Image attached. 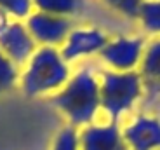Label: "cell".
I'll list each match as a JSON object with an SVG mask.
<instances>
[{
	"label": "cell",
	"mask_w": 160,
	"mask_h": 150,
	"mask_svg": "<svg viewBox=\"0 0 160 150\" xmlns=\"http://www.w3.org/2000/svg\"><path fill=\"white\" fill-rule=\"evenodd\" d=\"M52 105L75 129L94 124L101 110L99 72H96L92 65L80 66L72 73L63 89L52 96Z\"/></svg>",
	"instance_id": "cell-1"
},
{
	"label": "cell",
	"mask_w": 160,
	"mask_h": 150,
	"mask_svg": "<svg viewBox=\"0 0 160 150\" xmlns=\"http://www.w3.org/2000/svg\"><path fill=\"white\" fill-rule=\"evenodd\" d=\"M72 73L70 63L64 61L59 49L38 47L21 72L19 87L23 94L30 98L45 94L54 96L66 85Z\"/></svg>",
	"instance_id": "cell-2"
},
{
	"label": "cell",
	"mask_w": 160,
	"mask_h": 150,
	"mask_svg": "<svg viewBox=\"0 0 160 150\" xmlns=\"http://www.w3.org/2000/svg\"><path fill=\"white\" fill-rule=\"evenodd\" d=\"M101 110L110 122L118 124L122 117L131 114L143 96V77L139 72H99Z\"/></svg>",
	"instance_id": "cell-3"
},
{
	"label": "cell",
	"mask_w": 160,
	"mask_h": 150,
	"mask_svg": "<svg viewBox=\"0 0 160 150\" xmlns=\"http://www.w3.org/2000/svg\"><path fill=\"white\" fill-rule=\"evenodd\" d=\"M144 44L141 37H115L99 53V59L112 72H138Z\"/></svg>",
	"instance_id": "cell-4"
},
{
	"label": "cell",
	"mask_w": 160,
	"mask_h": 150,
	"mask_svg": "<svg viewBox=\"0 0 160 150\" xmlns=\"http://www.w3.org/2000/svg\"><path fill=\"white\" fill-rule=\"evenodd\" d=\"M24 24L38 47L61 49L64 40L68 39L70 32L73 30L72 18L54 16V14L40 11H33L24 19Z\"/></svg>",
	"instance_id": "cell-5"
},
{
	"label": "cell",
	"mask_w": 160,
	"mask_h": 150,
	"mask_svg": "<svg viewBox=\"0 0 160 150\" xmlns=\"http://www.w3.org/2000/svg\"><path fill=\"white\" fill-rule=\"evenodd\" d=\"M108 40V33L101 28H94V26L73 28L64 44L61 45L59 53L66 63H75L78 59H85L91 56H99Z\"/></svg>",
	"instance_id": "cell-6"
},
{
	"label": "cell",
	"mask_w": 160,
	"mask_h": 150,
	"mask_svg": "<svg viewBox=\"0 0 160 150\" xmlns=\"http://www.w3.org/2000/svg\"><path fill=\"white\" fill-rule=\"evenodd\" d=\"M127 150H160V117L138 114L122 127Z\"/></svg>",
	"instance_id": "cell-7"
},
{
	"label": "cell",
	"mask_w": 160,
	"mask_h": 150,
	"mask_svg": "<svg viewBox=\"0 0 160 150\" xmlns=\"http://www.w3.org/2000/svg\"><path fill=\"white\" fill-rule=\"evenodd\" d=\"M0 49L16 66L24 68L38 45L30 35L24 21H12L7 30L0 35Z\"/></svg>",
	"instance_id": "cell-8"
},
{
	"label": "cell",
	"mask_w": 160,
	"mask_h": 150,
	"mask_svg": "<svg viewBox=\"0 0 160 150\" xmlns=\"http://www.w3.org/2000/svg\"><path fill=\"white\" fill-rule=\"evenodd\" d=\"M78 143L80 150H127L120 126L110 121L78 129Z\"/></svg>",
	"instance_id": "cell-9"
},
{
	"label": "cell",
	"mask_w": 160,
	"mask_h": 150,
	"mask_svg": "<svg viewBox=\"0 0 160 150\" xmlns=\"http://www.w3.org/2000/svg\"><path fill=\"white\" fill-rule=\"evenodd\" d=\"M139 75L144 80L160 84V37H153L144 44L141 65L138 68Z\"/></svg>",
	"instance_id": "cell-10"
},
{
	"label": "cell",
	"mask_w": 160,
	"mask_h": 150,
	"mask_svg": "<svg viewBox=\"0 0 160 150\" xmlns=\"http://www.w3.org/2000/svg\"><path fill=\"white\" fill-rule=\"evenodd\" d=\"M84 5L85 0H33L35 11L63 18H72L73 14H78Z\"/></svg>",
	"instance_id": "cell-11"
},
{
	"label": "cell",
	"mask_w": 160,
	"mask_h": 150,
	"mask_svg": "<svg viewBox=\"0 0 160 150\" xmlns=\"http://www.w3.org/2000/svg\"><path fill=\"white\" fill-rule=\"evenodd\" d=\"M138 19L146 33L160 37V0H143Z\"/></svg>",
	"instance_id": "cell-12"
},
{
	"label": "cell",
	"mask_w": 160,
	"mask_h": 150,
	"mask_svg": "<svg viewBox=\"0 0 160 150\" xmlns=\"http://www.w3.org/2000/svg\"><path fill=\"white\" fill-rule=\"evenodd\" d=\"M19 66L14 65L0 49V93H5V91L12 89L16 84H19Z\"/></svg>",
	"instance_id": "cell-13"
},
{
	"label": "cell",
	"mask_w": 160,
	"mask_h": 150,
	"mask_svg": "<svg viewBox=\"0 0 160 150\" xmlns=\"http://www.w3.org/2000/svg\"><path fill=\"white\" fill-rule=\"evenodd\" d=\"M0 9L7 12L12 21H24L35 11L33 0H0Z\"/></svg>",
	"instance_id": "cell-14"
},
{
	"label": "cell",
	"mask_w": 160,
	"mask_h": 150,
	"mask_svg": "<svg viewBox=\"0 0 160 150\" xmlns=\"http://www.w3.org/2000/svg\"><path fill=\"white\" fill-rule=\"evenodd\" d=\"M52 150H80L78 143V129L68 126H64L59 129L56 134L54 143H52Z\"/></svg>",
	"instance_id": "cell-15"
},
{
	"label": "cell",
	"mask_w": 160,
	"mask_h": 150,
	"mask_svg": "<svg viewBox=\"0 0 160 150\" xmlns=\"http://www.w3.org/2000/svg\"><path fill=\"white\" fill-rule=\"evenodd\" d=\"M110 9L120 12L122 16L129 18V19H138L139 14V7L143 0H103Z\"/></svg>",
	"instance_id": "cell-16"
},
{
	"label": "cell",
	"mask_w": 160,
	"mask_h": 150,
	"mask_svg": "<svg viewBox=\"0 0 160 150\" xmlns=\"http://www.w3.org/2000/svg\"><path fill=\"white\" fill-rule=\"evenodd\" d=\"M11 23H12L11 16H9L5 11H2V9H0V35H2L5 30H7V26H9Z\"/></svg>",
	"instance_id": "cell-17"
}]
</instances>
